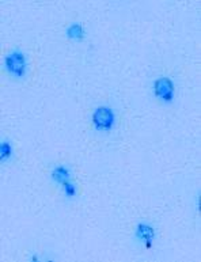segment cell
I'll return each mask as SVG.
<instances>
[{
  "label": "cell",
  "instance_id": "obj_1",
  "mask_svg": "<svg viewBox=\"0 0 201 262\" xmlns=\"http://www.w3.org/2000/svg\"><path fill=\"white\" fill-rule=\"evenodd\" d=\"M4 67H6V71L13 78L22 79L26 75V56L19 51H14V52L8 53L4 59Z\"/></svg>",
  "mask_w": 201,
  "mask_h": 262
},
{
  "label": "cell",
  "instance_id": "obj_2",
  "mask_svg": "<svg viewBox=\"0 0 201 262\" xmlns=\"http://www.w3.org/2000/svg\"><path fill=\"white\" fill-rule=\"evenodd\" d=\"M116 121L114 112L108 106H101L92 114V124L94 128L99 132H109L113 128Z\"/></svg>",
  "mask_w": 201,
  "mask_h": 262
},
{
  "label": "cell",
  "instance_id": "obj_3",
  "mask_svg": "<svg viewBox=\"0 0 201 262\" xmlns=\"http://www.w3.org/2000/svg\"><path fill=\"white\" fill-rule=\"evenodd\" d=\"M174 85L169 78L156 79L154 83V95L156 98H161L164 104H171L174 99Z\"/></svg>",
  "mask_w": 201,
  "mask_h": 262
},
{
  "label": "cell",
  "instance_id": "obj_4",
  "mask_svg": "<svg viewBox=\"0 0 201 262\" xmlns=\"http://www.w3.org/2000/svg\"><path fill=\"white\" fill-rule=\"evenodd\" d=\"M136 238L139 241L146 243L147 247H149L152 241L155 239V229L152 228L151 226H148V224H139L136 227Z\"/></svg>",
  "mask_w": 201,
  "mask_h": 262
},
{
  "label": "cell",
  "instance_id": "obj_5",
  "mask_svg": "<svg viewBox=\"0 0 201 262\" xmlns=\"http://www.w3.org/2000/svg\"><path fill=\"white\" fill-rule=\"evenodd\" d=\"M51 177L52 179L56 182V184H64L67 181H70V178H71V173L68 169H65L63 166H58V167H55L52 171V174H51Z\"/></svg>",
  "mask_w": 201,
  "mask_h": 262
},
{
  "label": "cell",
  "instance_id": "obj_6",
  "mask_svg": "<svg viewBox=\"0 0 201 262\" xmlns=\"http://www.w3.org/2000/svg\"><path fill=\"white\" fill-rule=\"evenodd\" d=\"M67 35H68V38L75 39V41H82L85 38V30H83L82 25L73 23L67 29Z\"/></svg>",
  "mask_w": 201,
  "mask_h": 262
},
{
  "label": "cell",
  "instance_id": "obj_7",
  "mask_svg": "<svg viewBox=\"0 0 201 262\" xmlns=\"http://www.w3.org/2000/svg\"><path fill=\"white\" fill-rule=\"evenodd\" d=\"M11 157H13V144L8 140L1 141V144H0V160L7 162Z\"/></svg>",
  "mask_w": 201,
  "mask_h": 262
},
{
  "label": "cell",
  "instance_id": "obj_8",
  "mask_svg": "<svg viewBox=\"0 0 201 262\" xmlns=\"http://www.w3.org/2000/svg\"><path fill=\"white\" fill-rule=\"evenodd\" d=\"M63 190H64V194L67 198H73L76 196V186H75V184H72L71 181H67L63 184Z\"/></svg>",
  "mask_w": 201,
  "mask_h": 262
}]
</instances>
